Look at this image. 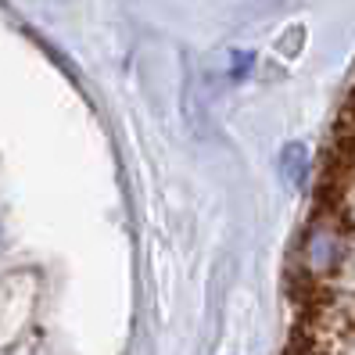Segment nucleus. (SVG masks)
<instances>
[{
  "mask_svg": "<svg viewBox=\"0 0 355 355\" xmlns=\"http://www.w3.org/2000/svg\"><path fill=\"white\" fill-rule=\"evenodd\" d=\"M280 165H284V176L291 183H305V176H309V148L305 144H287Z\"/></svg>",
  "mask_w": 355,
  "mask_h": 355,
  "instance_id": "1",
  "label": "nucleus"
},
{
  "mask_svg": "<svg viewBox=\"0 0 355 355\" xmlns=\"http://www.w3.org/2000/svg\"><path fill=\"white\" fill-rule=\"evenodd\" d=\"M248 69H252V54H248V51H237V58H234V65H230V72L241 79Z\"/></svg>",
  "mask_w": 355,
  "mask_h": 355,
  "instance_id": "2",
  "label": "nucleus"
}]
</instances>
